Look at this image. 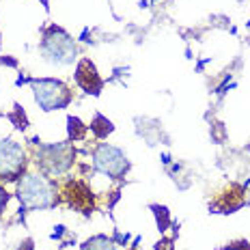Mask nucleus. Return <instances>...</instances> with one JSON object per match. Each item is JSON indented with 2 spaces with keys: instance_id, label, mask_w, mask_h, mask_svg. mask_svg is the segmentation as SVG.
<instances>
[{
  "instance_id": "f257e3e1",
  "label": "nucleus",
  "mask_w": 250,
  "mask_h": 250,
  "mask_svg": "<svg viewBox=\"0 0 250 250\" xmlns=\"http://www.w3.org/2000/svg\"><path fill=\"white\" fill-rule=\"evenodd\" d=\"M18 199L26 209H50L59 203V190L48 175L24 173L18 181Z\"/></svg>"
},
{
  "instance_id": "f03ea898",
  "label": "nucleus",
  "mask_w": 250,
  "mask_h": 250,
  "mask_svg": "<svg viewBox=\"0 0 250 250\" xmlns=\"http://www.w3.org/2000/svg\"><path fill=\"white\" fill-rule=\"evenodd\" d=\"M76 160V149L71 143H56V145H39L37 155H35V162L43 175L56 177L62 175L74 166Z\"/></svg>"
},
{
  "instance_id": "7ed1b4c3",
  "label": "nucleus",
  "mask_w": 250,
  "mask_h": 250,
  "mask_svg": "<svg viewBox=\"0 0 250 250\" xmlns=\"http://www.w3.org/2000/svg\"><path fill=\"white\" fill-rule=\"evenodd\" d=\"M35 93V102L39 104L41 110H61L67 108L74 100L71 88L65 84L62 80H54V78H39V80H30Z\"/></svg>"
},
{
  "instance_id": "20e7f679",
  "label": "nucleus",
  "mask_w": 250,
  "mask_h": 250,
  "mask_svg": "<svg viewBox=\"0 0 250 250\" xmlns=\"http://www.w3.org/2000/svg\"><path fill=\"white\" fill-rule=\"evenodd\" d=\"M41 54L54 65H69L78 56V45L59 26H50L41 39Z\"/></svg>"
},
{
  "instance_id": "39448f33",
  "label": "nucleus",
  "mask_w": 250,
  "mask_h": 250,
  "mask_svg": "<svg viewBox=\"0 0 250 250\" xmlns=\"http://www.w3.org/2000/svg\"><path fill=\"white\" fill-rule=\"evenodd\" d=\"M26 151L20 143L13 138H2L0 140V179L2 181H13L24 175L26 170Z\"/></svg>"
},
{
  "instance_id": "423d86ee",
  "label": "nucleus",
  "mask_w": 250,
  "mask_h": 250,
  "mask_svg": "<svg viewBox=\"0 0 250 250\" xmlns=\"http://www.w3.org/2000/svg\"><path fill=\"white\" fill-rule=\"evenodd\" d=\"M93 166H95L100 173L112 177V179H121L129 170V162L123 151L112 147V145H106V143L97 145L95 151H93Z\"/></svg>"
},
{
  "instance_id": "0eeeda50",
  "label": "nucleus",
  "mask_w": 250,
  "mask_h": 250,
  "mask_svg": "<svg viewBox=\"0 0 250 250\" xmlns=\"http://www.w3.org/2000/svg\"><path fill=\"white\" fill-rule=\"evenodd\" d=\"M61 196L71 209L84 213V216H88V213L95 209V194H93L91 188L80 179L65 181L61 188Z\"/></svg>"
},
{
  "instance_id": "6e6552de",
  "label": "nucleus",
  "mask_w": 250,
  "mask_h": 250,
  "mask_svg": "<svg viewBox=\"0 0 250 250\" xmlns=\"http://www.w3.org/2000/svg\"><path fill=\"white\" fill-rule=\"evenodd\" d=\"M76 82H78V86H80L82 91L88 93V95H100V91L104 86V80L100 78V74H97V67L93 65L88 59H82L80 62H78Z\"/></svg>"
},
{
  "instance_id": "1a4fd4ad",
  "label": "nucleus",
  "mask_w": 250,
  "mask_h": 250,
  "mask_svg": "<svg viewBox=\"0 0 250 250\" xmlns=\"http://www.w3.org/2000/svg\"><path fill=\"white\" fill-rule=\"evenodd\" d=\"M244 201H246L244 199V188L237 186V184H231L225 192H220V194L216 196V201L211 203V207L220 213H231V211L239 209V207L244 205Z\"/></svg>"
},
{
  "instance_id": "9d476101",
  "label": "nucleus",
  "mask_w": 250,
  "mask_h": 250,
  "mask_svg": "<svg viewBox=\"0 0 250 250\" xmlns=\"http://www.w3.org/2000/svg\"><path fill=\"white\" fill-rule=\"evenodd\" d=\"M82 250H117V244L108 235H95L82 244Z\"/></svg>"
},
{
  "instance_id": "9b49d317",
  "label": "nucleus",
  "mask_w": 250,
  "mask_h": 250,
  "mask_svg": "<svg viewBox=\"0 0 250 250\" xmlns=\"http://www.w3.org/2000/svg\"><path fill=\"white\" fill-rule=\"evenodd\" d=\"M67 129H69V143L82 140L86 136V132H88L86 125L82 123L80 119H76V117H67Z\"/></svg>"
},
{
  "instance_id": "f8f14e48",
  "label": "nucleus",
  "mask_w": 250,
  "mask_h": 250,
  "mask_svg": "<svg viewBox=\"0 0 250 250\" xmlns=\"http://www.w3.org/2000/svg\"><path fill=\"white\" fill-rule=\"evenodd\" d=\"M114 129V125L108 121L106 117H102V114H95V119H93V123H91V132L95 134L97 138H106L108 134H110Z\"/></svg>"
},
{
  "instance_id": "ddd939ff",
  "label": "nucleus",
  "mask_w": 250,
  "mask_h": 250,
  "mask_svg": "<svg viewBox=\"0 0 250 250\" xmlns=\"http://www.w3.org/2000/svg\"><path fill=\"white\" fill-rule=\"evenodd\" d=\"M153 211L158 213V222H160V229H166V225H168V211H166V207H155L153 205Z\"/></svg>"
},
{
  "instance_id": "4468645a",
  "label": "nucleus",
  "mask_w": 250,
  "mask_h": 250,
  "mask_svg": "<svg viewBox=\"0 0 250 250\" xmlns=\"http://www.w3.org/2000/svg\"><path fill=\"white\" fill-rule=\"evenodd\" d=\"M220 250H250V244L248 242H235V244H229V246L220 248Z\"/></svg>"
},
{
  "instance_id": "2eb2a0df",
  "label": "nucleus",
  "mask_w": 250,
  "mask_h": 250,
  "mask_svg": "<svg viewBox=\"0 0 250 250\" xmlns=\"http://www.w3.org/2000/svg\"><path fill=\"white\" fill-rule=\"evenodd\" d=\"M7 203H9V194H7V190L0 186V216H2V211H4V207H7Z\"/></svg>"
},
{
  "instance_id": "dca6fc26",
  "label": "nucleus",
  "mask_w": 250,
  "mask_h": 250,
  "mask_svg": "<svg viewBox=\"0 0 250 250\" xmlns=\"http://www.w3.org/2000/svg\"><path fill=\"white\" fill-rule=\"evenodd\" d=\"M155 250H175L173 239H162V242L155 244Z\"/></svg>"
},
{
  "instance_id": "f3484780",
  "label": "nucleus",
  "mask_w": 250,
  "mask_h": 250,
  "mask_svg": "<svg viewBox=\"0 0 250 250\" xmlns=\"http://www.w3.org/2000/svg\"><path fill=\"white\" fill-rule=\"evenodd\" d=\"M18 250H33V242H30V239H26L24 244H20Z\"/></svg>"
}]
</instances>
